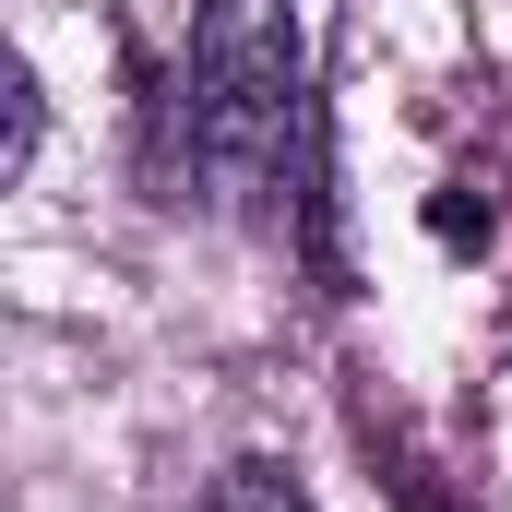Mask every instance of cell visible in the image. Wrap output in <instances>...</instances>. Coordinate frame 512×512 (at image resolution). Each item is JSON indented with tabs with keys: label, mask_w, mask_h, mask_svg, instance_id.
Listing matches in <instances>:
<instances>
[{
	"label": "cell",
	"mask_w": 512,
	"mask_h": 512,
	"mask_svg": "<svg viewBox=\"0 0 512 512\" xmlns=\"http://www.w3.org/2000/svg\"><path fill=\"white\" fill-rule=\"evenodd\" d=\"M298 143H310L298 0H191V48H179L167 96L143 108L155 191L203 203V215H274Z\"/></svg>",
	"instance_id": "6da1fadb"
},
{
	"label": "cell",
	"mask_w": 512,
	"mask_h": 512,
	"mask_svg": "<svg viewBox=\"0 0 512 512\" xmlns=\"http://www.w3.org/2000/svg\"><path fill=\"white\" fill-rule=\"evenodd\" d=\"M36 155V72H12V167Z\"/></svg>",
	"instance_id": "3957f363"
},
{
	"label": "cell",
	"mask_w": 512,
	"mask_h": 512,
	"mask_svg": "<svg viewBox=\"0 0 512 512\" xmlns=\"http://www.w3.org/2000/svg\"><path fill=\"white\" fill-rule=\"evenodd\" d=\"M203 512H322L274 453H239V465H215V489H203Z\"/></svg>",
	"instance_id": "7a4b0ae2"
}]
</instances>
